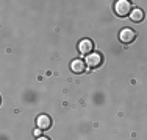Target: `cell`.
<instances>
[{
    "mask_svg": "<svg viewBox=\"0 0 147 140\" xmlns=\"http://www.w3.org/2000/svg\"><path fill=\"white\" fill-rule=\"evenodd\" d=\"M85 61H82V59H75V61L71 62V70L74 73H77V75H80V73L85 72Z\"/></svg>",
    "mask_w": 147,
    "mask_h": 140,
    "instance_id": "6",
    "label": "cell"
},
{
    "mask_svg": "<svg viewBox=\"0 0 147 140\" xmlns=\"http://www.w3.org/2000/svg\"><path fill=\"white\" fill-rule=\"evenodd\" d=\"M92 50H94V44H92V41L91 39H82L78 42V51L82 55H91L92 53Z\"/></svg>",
    "mask_w": 147,
    "mask_h": 140,
    "instance_id": "4",
    "label": "cell"
},
{
    "mask_svg": "<svg viewBox=\"0 0 147 140\" xmlns=\"http://www.w3.org/2000/svg\"><path fill=\"white\" fill-rule=\"evenodd\" d=\"M135 37H136V33L131 28H122V31L119 33V41L122 44H131L135 41Z\"/></svg>",
    "mask_w": 147,
    "mask_h": 140,
    "instance_id": "2",
    "label": "cell"
},
{
    "mask_svg": "<svg viewBox=\"0 0 147 140\" xmlns=\"http://www.w3.org/2000/svg\"><path fill=\"white\" fill-rule=\"evenodd\" d=\"M36 125H38V128L41 129V131H45V129H49L52 126V118L49 117V115H39L38 117V120H36Z\"/></svg>",
    "mask_w": 147,
    "mask_h": 140,
    "instance_id": "5",
    "label": "cell"
},
{
    "mask_svg": "<svg viewBox=\"0 0 147 140\" xmlns=\"http://www.w3.org/2000/svg\"><path fill=\"white\" fill-rule=\"evenodd\" d=\"M130 19L133 20V22H142V20H144V11H142V9H139V8L131 9Z\"/></svg>",
    "mask_w": 147,
    "mask_h": 140,
    "instance_id": "7",
    "label": "cell"
},
{
    "mask_svg": "<svg viewBox=\"0 0 147 140\" xmlns=\"http://www.w3.org/2000/svg\"><path fill=\"white\" fill-rule=\"evenodd\" d=\"M38 140H49V139H45V137H39Z\"/></svg>",
    "mask_w": 147,
    "mask_h": 140,
    "instance_id": "8",
    "label": "cell"
},
{
    "mask_svg": "<svg viewBox=\"0 0 147 140\" xmlns=\"http://www.w3.org/2000/svg\"><path fill=\"white\" fill-rule=\"evenodd\" d=\"M114 13L117 14L119 17H125L131 13V3L128 0H119V2L114 3Z\"/></svg>",
    "mask_w": 147,
    "mask_h": 140,
    "instance_id": "1",
    "label": "cell"
},
{
    "mask_svg": "<svg viewBox=\"0 0 147 140\" xmlns=\"http://www.w3.org/2000/svg\"><path fill=\"white\" fill-rule=\"evenodd\" d=\"M103 62V56L100 53H91L86 56V65L91 69H96V67H100Z\"/></svg>",
    "mask_w": 147,
    "mask_h": 140,
    "instance_id": "3",
    "label": "cell"
}]
</instances>
